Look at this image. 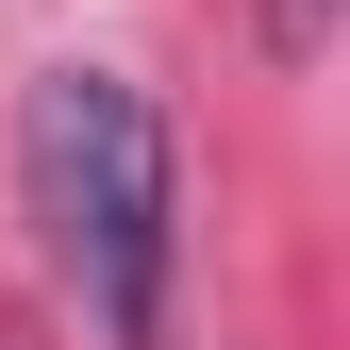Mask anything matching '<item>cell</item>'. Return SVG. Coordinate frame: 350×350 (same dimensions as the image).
<instances>
[{"mask_svg": "<svg viewBox=\"0 0 350 350\" xmlns=\"http://www.w3.org/2000/svg\"><path fill=\"white\" fill-rule=\"evenodd\" d=\"M17 200L33 250L67 267L100 350H167V267H184V167L134 67H33L17 100Z\"/></svg>", "mask_w": 350, "mask_h": 350, "instance_id": "obj_1", "label": "cell"}, {"mask_svg": "<svg viewBox=\"0 0 350 350\" xmlns=\"http://www.w3.org/2000/svg\"><path fill=\"white\" fill-rule=\"evenodd\" d=\"M267 51H284V67H317V51H334V0H267Z\"/></svg>", "mask_w": 350, "mask_h": 350, "instance_id": "obj_2", "label": "cell"}]
</instances>
